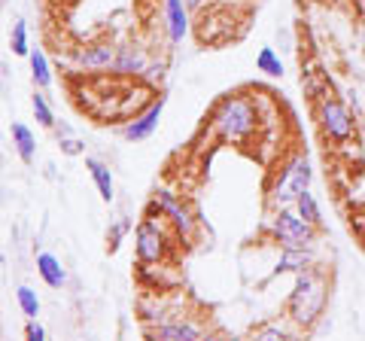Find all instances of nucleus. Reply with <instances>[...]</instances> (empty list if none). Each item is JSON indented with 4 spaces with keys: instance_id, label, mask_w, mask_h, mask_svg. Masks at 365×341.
<instances>
[{
    "instance_id": "1",
    "label": "nucleus",
    "mask_w": 365,
    "mask_h": 341,
    "mask_svg": "<svg viewBox=\"0 0 365 341\" xmlns=\"http://www.w3.org/2000/svg\"><path fill=\"white\" fill-rule=\"evenodd\" d=\"M259 128V107L250 95H225L210 113V131L222 143L247 146L256 138Z\"/></svg>"
},
{
    "instance_id": "2",
    "label": "nucleus",
    "mask_w": 365,
    "mask_h": 341,
    "mask_svg": "<svg viewBox=\"0 0 365 341\" xmlns=\"http://www.w3.org/2000/svg\"><path fill=\"white\" fill-rule=\"evenodd\" d=\"M326 280L319 275L317 268H304L295 275V287L287 299V314L295 326L302 329H311L319 317H323V308H326Z\"/></svg>"
},
{
    "instance_id": "3",
    "label": "nucleus",
    "mask_w": 365,
    "mask_h": 341,
    "mask_svg": "<svg viewBox=\"0 0 365 341\" xmlns=\"http://www.w3.org/2000/svg\"><path fill=\"white\" fill-rule=\"evenodd\" d=\"M134 250H137V263L143 268H155V265H165L170 259V241H168V232L162 220H155L153 213L137 223L134 229Z\"/></svg>"
},
{
    "instance_id": "4",
    "label": "nucleus",
    "mask_w": 365,
    "mask_h": 341,
    "mask_svg": "<svg viewBox=\"0 0 365 341\" xmlns=\"http://www.w3.org/2000/svg\"><path fill=\"white\" fill-rule=\"evenodd\" d=\"M311 162H307L304 156H292L289 162H283L277 180H274L271 186V204L274 208H289V204L299 201L302 192L311 186Z\"/></svg>"
},
{
    "instance_id": "5",
    "label": "nucleus",
    "mask_w": 365,
    "mask_h": 341,
    "mask_svg": "<svg viewBox=\"0 0 365 341\" xmlns=\"http://www.w3.org/2000/svg\"><path fill=\"white\" fill-rule=\"evenodd\" d=\"M317 125H319V131H323V138L338 143V146L350 143L353 131H356L350 110L341 104L338 98H329V95H323L317 101Z\"/></svg>"
},
{
    "instance_id": "6",
    "label": "nucleus",
    "mask_w": 365,
    "mask_h": 341,
    "mask_svg": "<svg viewBox=\"0 0 365 341\" xmlns=\"http://www.w3.org/2000/svg\"><path fill=\"white\" fill-rule=\"evenodd\" d=\"M271 235L280 247H311L317 238V225H311L299 210L280 208L271 220Z\"/></svg>"
},
{
    "instance_id": "7",
    "label": "nucleus",
    "mask_w": 365,
    "mask_h": 341,
    "mask_svg": "<svg viewBox=\"0 0 365 341\" xmlns=\"http://www.w3.org/2000/svg\"><path fill=\"white\" fill-rule=\"evenodd\" d=\"M153 208L158 210V217H165L170 225H174V232L180 238H186V241L195 238L198 220H195V213L189 210V204L182 201L180 195H174V192H168V189H155L153 192Z\"/></svg>"
},
{
    "instance_id": "8",
    "label": "nucleus",
    "mask_w": 365,
    "mask_h": 341,
    "mask_svg": "<svg viewBox=\"0 0 365 341\" xmlns=\"http://www.w3.org/2000/svg\"><path fill=\"white\" fill-rule=\"evenodd\" d=\"M162 113H165V98H158L143 113H137L134 119H128V122L122 125V138L125 141H134V143L153 138L155 128H158V122H162Z\"/></svg>"
},
{
    "instance_id": "9",
    "label": "nucleus",
    "mask_w": 365,
    "mask_h": 341,
    "mask_svg": "<svg viewBox=\"0 0 365 341\" xmlns=\"http://www.w3.org/2000/svg\"><path fill=\"white\" fill-rule=\"evenodd\" d=\"M146 335L158 341H198L204 338V329L186 317H174V320H158L155 326H146Z\"/></svg>"
},
{
    "instance_id": "10",
    "label": "nucleus",
    "mask_w": 365,
    "mask_h": 341,
    "mask_svg": "<svg viewBox=\"0 0 365 341\" xmlns=\"http://www.w3.org/2000/svg\"><path fill=\"white\" fill-rule=\"evenodd\" d=\"M116 52L119 46H113L110 40H101V43H88V46L76 49V64L86 67V71H110L116 64Z\"/></svg>"
},
{
    "instance_id": "11",
    "label": "nucleus",
    "mask_w": 365,
    "mask_h": 341,
    "mask_svg": "<svg viewBox=\"0 0 365 341\" xmlns=\"http://www.w3.org/2000/svg\"><path fill=\"white\" fill-rule=\"evenodd\" d=\"M189 4L186 0H165V19H168V37L170 43H182V37L189 34Z\"/></svg>"
},
{
    "instance_id": "12",
    "label": "nucleus",
    "mask_w": 365,
    "mask_h": 341,
    "mask_svg": "<svg viewBox=\"0 0 365 341\" xmlns=\"http://www.w3.org/2000/svg\"><path fill=\"white\" fill-rule=\"evenodd\" d=\"M146 64L150 61H146L143 46H137V43H125V46H119V52H116V64H113V71L125 73V76H143Z\"/></svg>"
},
{
    "instance_id": "13",
    "label": "nucleus",
    "mask_w": 365,
    "mask_h": 341,
    "mask_svg": "<svg viewBox=\"0 0 365 341\" xmlns=\"http://www.w3.org/2000/svg\"><path fill=\"white\" fill-rule=\"evenodd\" d=\"M311 253H307V247H283V253L277 259V265H274V275H299V271L311 268Z\"/></svg>"
},
{
    "instance_id": "14",
    "label": "nucleus",
    "mask_w": 365,
    "mask_h": 341,
    "mask_svg": "<svg viewBox=\"0 0 365 341\" xmlns=\"http://www.w3.org/2000/svg\"><path fill=\"white\" fill-rule=\"evenodd\" d=\"M37 275L43 278L46 287H64V280H67V271L64 265L58 263V256H52V253H37Z\"/></svg>"
},
{
    "instance_id": "15",
    "label": "nucleus",
    "mask_w": 365,
    "mask_h": 341,
    "mask_svg": "<svg viewBox=\"0 0 365 341\" xmlns=\"http://www.w3.org/2000/svg\"><path fill=\"white\" fill-rule=\"evenodd\" d=\"M9 134H13V143H16V153L25 165L34 162V156H37V138H34V131L28 128V125L21 122H13V128H9Z\"/></svg>"
},
{
    "instance_id": "16",
    "label": "nucleus",
    "mask_w": 365,
    "mask_h": 341,
    "mask_svg": "<svg viewBox=\"0 0 365 341\" xmlns=\"http://www.w3.org/2000/svg\"><path fill=\"white\" fill-rule=\"evenodd\" d=\"M86 168H88V174H91V180H95V186H98V195H101V201H113V174H110V168L101 162V158H86Z\"/></svg>"
},
{
    "instance_id": "17",
    "label": "nucleus",
    "mask_w": 365,
    "mask_h": 341,
    "mask_svg": "<svg viewBox=\"0 0 365 341\" xmlns=\"http://www.w3.org/2000/svg\"><path fill=\"white\" fill-rule=\"evenodd\" d=\"M28 61H31V76H34V83H37V88H49L52 86V64L46 58V52L40 46H31Z\"/></svg>"
},
{
    "instance_id": "18",
    "label": "nucleus",
    "mask_w": 365,
    "mask_h": 341,
    "mask_svg": "<svg viewBox=\"0 0 365 341\" xmlns=\"http://www.w3.org/2000/svg\"><path fill=\"white\" fill-rule=\"evenodd\" d=\"M256 71H262L265 76L280 79V76H283V61H280V55L274 52L271 46H262L259 55H256Z\"/></svg>"
},
{
    "instance_id": "19",
    "label": "nucleus",
    "mask_w": 365,
    "mask_h": 341,
    "mask_svg": "<svg viewBox=\"0 0 365 341\" xmlns=\"http://www.w3.org/2000/svg\"><path fill=\"white\" fill-rule=\"evenodd\" d=\"M295 210H299L311 225L323 229V213H319V204H317V198L311 195V189H304L302 195H299V201H295Z\"/></svg>"
},
{
    "instance_id": "20",
    "label": "nucleus",
    "mask_w": 365,
    "mask_h": 341,
    "mask_svg": "<svg viewBox=\"0 0 365 341\" xmlns=\"http://www.w3.org/2000/svg\"><path fill=\"white\" fill-rule=\"evenodd\" d=\"M9 49H13V55H21V58H28V55H31V43H28V21H25V19H16L13 34H9Z\"/></svg>"
},
{
    "instance_id": "21",
    "label": "nucleus",
    "mask_w": 365,
    "mask_h": 341,
    "mask_svg": "<svg viewBox=\"0 0 365 341\" xmlns=\"http://www.w3.org/2000/svg\"><path fill=\"white\" fill-rule=\"evenodd\" d=\"M16 302H19V308H21V314H25L28 320H34V317L40 314V299H37V292H34L31 287H19L16 290Z\"/></svg>"
},
{
    "instance_id": "22",
    "label": "nucleus",
    "mask_w": 365,
    "mask_h": 341,
    "mask_svg": "<svg viewBox=\"0 0 365 341\" xmlns=\"http://www.w3.org/2000/svg\"><path fill=\"white\" fill-rule=\"evenodd\" d=\"M31 107H34V116H37V122L43 125V128H55V116H52V107L46 104V95H34L31 98Z\"/></svg>"
},
{
    "instance_id": "23",
    "label": "nucleus",
    "mask_w": 365,
    "mask_h": 341,
    "mask_svg": "<svg viewBox=\"0 0 365 341\" xmlns=\"http://www.w3.org/2000/svg\"><path fill=\"white\" fill-rule=\"evenodd\" d=\"M128 229H131V220H119V223L110 225V232H107V250H110V253H116V250H119L122 238L128 235Z\"/></svg>"
},
{
    "instance_id": "24",
    "label": "nucleus",
    "mask_w": 365,
    "mask_h": 341,
    "mask_svg": "<svg viewBox=\"0 0 365 341\" xmlns=\"http://www.w3.org/2000/svg\"><path fill=\"white\" fill-rule=\"evenodd\" d=\"M256 338H262V341H280V338H292L287 329H283L280 323H265V326H259L256 332H253Z\"/></svg>"
},
{
    "instance_id": "25",
    "label": "nucleus",
    "mask_w": 365,
    "mask_h": 341,
    "mask_svg": "<svg viewBox=\"0 0 365 341\" xmlns=\"http://www.w3.org/2000/svg\"><path fill=\"white\" fill-rule=\"evenodd\" d=\"M165 73H168V64H165V61H153V64H146V71H143L146 86L155 88V86L165 79Z\"/></svg>"
},
{
    "instance_id": "26",
    "label": "nucleus",
    "mask_w": 365,
    "mask_h": 341,
    "mask_svg": "<svg viewBox=\"0 0 365 341\" xmlns=\"http://www.w3.org/2000/svg\"><path fill=\"white\" fill-rule=\"evenodd\" d=\"M58 146H61V153L67 156H83V141H76V138H67V134H58Z\"/></svg>"
},
{
    "instance_id": "27",
    "label": "nucleus",
    "mask_w": 365,
    "mask_h": 341,
    "mask_svg": "<svg viewBox=\"0 0 365 341\" xmlns=\"http://www.w3.org/2000/svg\"><path fill=\"white\" fill-rule=\"evenodd\" d=\"M25 338H28V341H43V338H46V329L37 323V317H34V320H28V326H25Z\"/></svg>"
},
{
    "instance_id": "28",
    "label": "nucleus",
    "mask_w": 365,
    "mask_h": 341,
    "mask_svg": "<svg viewBox=\"0 0 365 341\" xmlns=\"http://www.w3.org/2000/svg\"><path fill=\"white\" fill-rule=\"evenodd\" d=\"M186 4H189V6H192V9H201V6H204V4H210V0H186Z\"/></svg>"
},
{
    "instance_id": "29",
    "label": "nucleus",
    "mask_w": 365,
    "mask_h": 341,
    "mask_svg": "<svg viewBox=\"0 0 365 341\" xmlns=\"http://www.w3.org/2000/svg\"><path fill=\"white\" fill-rule=\"evenodd\" d=\"M353 4L359 6V13H362V19H365V0H353Z\"/></svg>"
},
{
    "instance_id": "30",
    "label": "nucleus",
    "mask_w": 365,
    "mask_h": 341,
    "mask_svg": "<svg viewBox=\"0 0 365 341\" xmlns=\"http://www.w3.org/2000/svg\"><path fill=\"white\" fill-rule=\"evenodd\" d=\"M228 4H237V0H228Z\"/></svg>"
}]
</instances>
